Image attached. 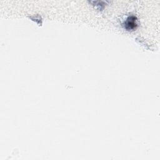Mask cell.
<instances>
[{"label":"cell","instance_id":"obj_1","mask_svg":"<svg viewBox=\"0 0 160 160\" xmlns=\"http://www.w3.org/2000/svg\"><path fill=\"white\" fill-rule=\"evenodd\" d=\"M136 17L134 16H130L124 21V28L130 31L134 30L137 27V22H136Z\"/></svg>","mask_w":160,"mask_h":160}]
</instances>
